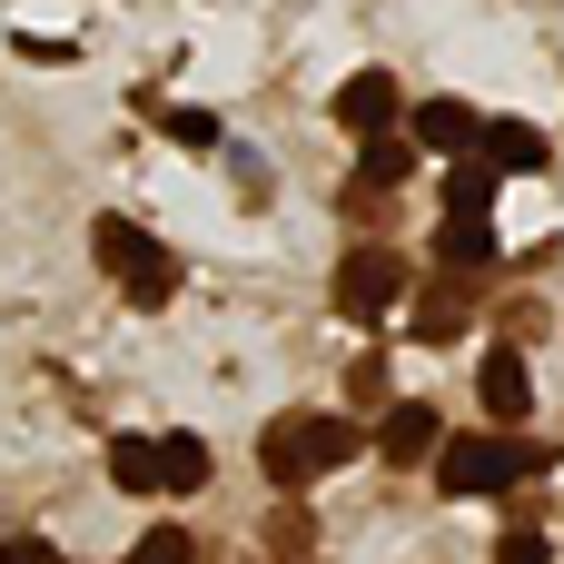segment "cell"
Listing matches in <instances>:
<instances>
[{"label": "cell", "instance_id": "obj_1", "mask_svg": "<svg viewBox=\"0 0 564 564\" xmlns=\"http://www.w3.org/2000/svg\"><path fill=\"white\" fill-rule=\"evenodd\" d=\"M357 456V416H327V406H297V416H268V436H258V466H268V486H317V476H337Z\"/></svg>", "mask_w": 564, "mask_h": 564}, {"label": "cell", "instance_id": "obj_10", "mask_svg": "<svg viewBox=\"0 0 564 564\" xmlns=\"http://www.w3.org/2000/svg\"><path fill=\"white\" fill-rule=\"evenodd\" d=\"M357 178H367V188H406V178H416V139H387V129H377L367 159H357Z\"/></svg>", "mask_w": 564, "mask_h": 564}, {"label": "cell", "instance_id": "obj_5", "mask_svg": "<svg viewBox=\"0 0 564 564\" xmlns=\"http://www.w3.org/2000/svg\"><path fill=\"white\" fill-rule=\"evenodd\" d=\"M397 109H406V89H397L387 69H357V79L337 89V129H357V139H377V129H397Z\"/></svg>", "mask_w": 564, "mask_h": 564}, {"label": "cell", "instance_id": "obj_14", "mask_svg": "<svg viewBox=\"0 0 564 564\" xmlns=\"http://www.w3.org/2000/svg\"><path fill=\"white\" fill-rule=\"evenodd\" d=\"M446 208H466V218H486V208H496V169H486V159H466V169L446 178Z\"/></svg>", "mask_w": 564, "mask_h": 564}, {"label": "cell", "instance_id": "obj_11", "mask_svg": "<svg viewBox=\"0 0 564 564\" xmlns=\"http://www.w3.org/2000/svg\"><path fill=\"white\" fill-rule=\"evenodd\" d=\"M486 258H496V238H486V218H466V208H446V268H456V278H476Z\"/></svg>", "mask_w": 564, "mask_h": 564}, {"label": "cell", "instance_id": "obj_17", "mask_svg": "<svg viewBox=\"0 0 564 564\" xmlns=\"http://www.w3.org/2000/svg\"><path fill=\"white\" fill-rule=\"evenodd\" d=\"M159 129L188 139V149H218V119H208V109H159Z\"/></svg>", "mask_w": 564, "mask_h": 564}, {"label": "cell", "instance_id": "obj_9", "mask_svg": "<svg viewBox=\"0 0 564 564\" xmlns=\"http://www.w3.org/2000/svg\"><path fill=\"white\" fill-rule=\"evenodd\" d=\"M208 486V446L198 436H159V496H198Z\"/></svg>", "mask_w": 564, "mask_h": 564}, {"label": "cell", "instance_id": "obj_4", "mask_svg": "<svg viewBox=\"0 0 564 564\" xmlns=\"http://www.w3.org/2000/svg\"><path fill=\"white\" fill-rule=\"evenodd\" d=\"M397 288H406V258H397V248H347V268H337V307H347V317L397 307Z\"/></svg>", "mask_w": 564, "mask_h": 564}, {"label": "cell", "instance_id": "obj_6", "mask_svg": "<svg viewBox=\"0 0 564 564\" xmlns=\"http://www.w3.org/2000/svg\"><path fill=\"white\" fill-rule=\"evenodd\" d=\"M406 139H416V149H436V159H466V149H476V109H466V99H416Z\"/></svg>", "mask_w": 564, "mask_h": 564}, {"label": "cell", "instance_id": "obj_19", "mask_svg": "<svg viewBox=\"0 0 564 564\" xmlns=\"http://www.w3.org/2000/svg\"><path fill=\"white\" fill-rule=\"evenodd\" d=\"M0 564H20V545H10V555H0Z\"/></svg>", "mask_w": 564, "mask_h": 564}, {"label": "cell", "instance_id": "obj_7", "mask_svg": "<svg viewBox=\"0 0 564 564\" xmlns=\"http://www.w3.org/2000/svg\"><path fill=\"white\" fill-rule=\"evenodd\" d=\"M476 397H486V416H506V426H516V416H535V377H525V357H516V347H496V357L476 367Z\"/></svg>", "mask_w": 564, "mask_h": 564}, {"label": "cell", "instance_id": "obj_18", "mask_svg": "<svg viewBox=\"0 0 564 564\" xmlns=\"http://www.w3.org/2000/svg\"><path fill=\"white\" fill-rule=\"evenodd\" d=\"M496 564H545V535H535V516H516V535L496 545Z\"/></svg>", "mask_w": 564, "mask_h": 564}, {"label": "cell", "instance_id": "obj_3", "mask_svg": "<svg viewBox=\"0 0 564 564\" xmlns=\"http://www.w3.org/2000/svg\"><path fill=\"white\" fill-rule=\"evenodd\" d=\"M525 446L516 436H446L436 446V496H516Z\"/></svg>", "mask_w": 564, "mask_h": 564}, {"label": "cell", "instance_id": "obj_13", "mask_svg": "<svg viewBox=\"0 0 564 564\" xmlns=\"http://www.w3.org/2000/svg\"><path fill=\"white\" fill-rule=\"evenodd\" d=\"M109 476H119L129 496H159V446H149V436H109Z\"/></svg>", "mask_w": 564, "mask_h": 564}, {"label": "cell", "instance_id": "obj_16", "mask_svg": "<svg viewBox=\"0 0 564 564\" xmlns=\"http://www.w3.org/2000/svg\"><path fill=\"white\" fill-rule=\"evenodd\" d=\"M456 317H466V297H456V288H436V297H416V337H426V347H436V337H446Z\"/></svg>", "mask_w": 564, "mask_h": 564}, {"label": "cell", "instance_id": "obj_15", "mask_svg": "<svg viewBox=\"0 0 564 564\" xmlns=\"http://www.w3.org/2000/svg\"><path fill=\"white\" fill-rule=\"evenodd\" d=\"M129 564H198V545H188V525H149L129 545Z\"/></svg>", "mask_w": 564, "mask_h": 564}, {"label": "cell", "instance_id": "obj_8", "mask_svg": "<svg viewBox=\"0 0 564 564\" xmlns=\"http://www.w3.org/2000/svg\"><path fill=\"white\" fill-rule=\"evenodd\" d=\"M476 149H486L496 178H506V169H545V129H535V119H476Z\"/></svg>", "mask_w": 564, "mask_h": 564}, {"label": "cell", "instance_id": "obj_2", "mask_svg": "<svg viewBox=\"0 0 564 564\" xmlns=\"http://www.w3.org/2000/svg\"><path fill=\"white\" fill-rule=\"evenodd\" d=\"M89 258H99L139 307H169V297H178V258H169L149 228H129V218H99V228H89Z\"/></svg>", "mask_w": 564, "mask_h": 564}, {"label": "cell", "instance_id": "obj_12", "mask_svg": "<svg viewBox=\"0 0 564 564\" xmlns=\"http://www.w3.org/2000/svg\"><path fill=\"white\" fill-rule=\"evenodd\" d=\"M377 446H387L397 466H416V456L436 446V416H426V406H387V436H377Z\"/></svg>", "mask_w": 564, "mask_h": 564}]
</instances>
